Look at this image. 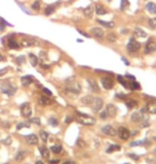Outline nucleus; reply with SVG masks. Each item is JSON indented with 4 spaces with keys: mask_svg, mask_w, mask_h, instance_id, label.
I'll return each instance as SVG.
<instances>
[{
    "mask_svg": "<svg viewBox=\"0 0 156 164\" xmlns=\"http://www.w3.org/2000/svg\"><path fill=\"white\" fill-rule=\"evenodd\" d=\"M65 88H66L68 92L76 95L81 92V85H80V83L78 81H76L75 77L68 78V80L65 81Z\"/></svg>",
    "mask_w": 156,
    "mask_h": 164,
    "instance_id": "f257e3e1",
    "label": "nucleus"
},
{
    "mask_svg": "<svg viewBox=\"0 0 156 164\" xmlns=\"http://www.w3.org/2000/svg\"><path fill=\"white\" fill-rule=\"evenodd\" d=\"M75 119H76V122L78 124L83 126H93L96 122L94 117L87 115V114H83V113H79V112H77V116H76Z\"/></svg>",
    "mask_w": 156,
    "mask_h": 164,
    "instance_id": "f03ea898",
    "label": "nucleus"
},
{
    "mask_svg": "<svg viewBox=\"0 0 156 164\" xmlns=\"http://www.w3.org/2000/svg\"><path fill=\"white\" fill-rule=\"evenodd\" d=\"M0 88H1V92H2V93H3V94H7L8 96H13V95L15 94V92L17 91V88H16L14 85L9 83V82L2 83Z\"/></svg>",
    "mask_w": 156,
    "mask_h": 164,
    "instance_id": "7ed1b4c3",
    "label": "nucleus"
},
{
    "mask_svg": "<svg viewBox=\"0 0 156 164\" xmlns=\"http://www.w3.org/2000/svg\"><path fill=\"white\" fill-rule=\"evenodd\" d=\"M126 47H127V51H128V52L135 53V52H137V51H138L139 49H140L141 45H140V43H139L138 41H136L135 39H131Z\"/></svg>",
    "mask_w": 156,
    "mask_h": 164,
    "instance_id": "20e7f679",
    "label": "nucleus"
},
{
    "mask_svg": "<svg viewBox=\"0 0 156 164\" xmlns=\"http://www.w3.org/2000/svg\"><path fill=\"white\" fill-rule=\"evenodd\" d=\"M21 115L24 116L25 118H29L31 117L32 115V109H31V105L29 102H25L21 105Z\"/></svg>",
    "mask_w": 156,
    "mask_h": 164,
    "instance_id": "39448f33",
    "label": "nucleus"
},
{
    "mask_svg": "<svg viewBox=\"0 0 156 164\" xmlns=\"http://www.w3.org/2000/svg\"><path fill=\"white\" fill-rule=\"evenodd\" d=\"M103 105H104L103 99H102V98H99V97H96V98L93 99L92 103H91V108H92L93 112L97 113V112H99L101 110H102Z\"/></svg>",
    "mask_w": 156,
    "mask_h": 164,
    "instance_id": "423d86ee",
    "label": "nucleus"
},
{
    "mask_svg": "<svg viewBox=\"0 0 156 164\" xmlns=\"http://www.w3.org/2000/svg\"><path fill=\"white\" fill-rule=\"evenodd\" d=\"M101 83H102V85H103V87L105 88V90H111L112 87H114V79L110 77H103L102 79H101Z\"/></svg>",
    "mask_w": 156,
    "mask_h": 164,
    "instance_id": "0eeeda50",
    "label": "nucleus"
},
{
    "mask_svg": "<svg viewBox=\"0 0 156 164\" xmlns=\"http://www.w3.org/2000/svg\"><path fill=\"white\" fill-rule=\"evenodd\" d=\"M102 132H103L104 134H106V135H109V136H116L118 134V131L114 129V128L111 125L104 126L103 128H102Z\"/></svg>",
    "mask_w": 156,
    "mask_h": 164,
    "instance_id": "6e6552de",
    "label": "nucleus"
},
{
    "mask_svg": "<svg viewBox=\"0 0 156 164\" xmlns=\"http://www.w3.org/2000/svg\"><path fill=\"white\" fill-rule=\"evenodd\" d=\"M118 135L120 137L121 140L123 141H126L129 139V136H131V132L128 131V129L124 128V127H120L119 130H118Z\"/></svg>",
    "mask_w": 156,
    "mask_h": 164,
    "instance_id": "1a4fd4ad",
    "label": "nucleus"
},
{
    "mask_svg": "<svg viewBox=\"0 0 156 164\" xmlns=\"http://www.w3.org/2000/svg\"><path fill=\"white\" fill-rule=\"evenodd\" d=\"M91 32V35H92L93 37H95V39H102L105 34V32L102 28H99V27H94L90 30Z\"/></svg>",
    "mask_w": 156,
    "mask_h": 164,
    "instance_id": "9d476101",
    "label": "nucleus"
},
{
    "mask_svg": "<svg viewBox=\"0 0 156 164\" xmlns=\"http://www.w3.org/2000/svg\"><path fill=\"white\" fill-rule=\"evenodd\" d=\"M156 51V43L154 41H150L146 44L144 47V53H153Z\"/></svg>",
    "mask_w": 156,
    "mask_h": 164,
    "instance_id": "9b49d317",
    "label": "nucleus"
},
{
    "mask_svg": "<svg viewBox=\"0 0 156 164\" xmlns=\"http://www.w3.org/2000/svg\"><path fill=\"white\" fill-rule=\"evenodd\" d=\"M87 82L89 84V87H90V90L93 92V93H99V84L96 82L94 79H91V78H89L87 79Z\"/></svg>",
    "mask_w": 156,
    "mask_h": 164,
    "instance_id": "f8f14e48",
    "label": "nucleus"
},
{
    "mask_svg": "<svg viewBox=\"0 0 156 164\" xmlns=\"http://www.w3.org/2000/svg\"><path fill=\"white\" fill-rule=\"evenodd\" d=\"M105 111L107 112L108 117H114V116L117 115V107L114 105H111V103H110V105H107Z\"/></svg>",
    "mask_w": 156,
    "mask_h": 164,
    "instance_id": "ddd939ff",
    "label": "nucleus"
},
{
    "mask_svg": "<svg viewBox=\"0 0 156 164\" xmlns=\"http://www.w3.org/2000/svg\"><path fill=\"white\" fill-rule=\"evenodd\" d=\"M38 44V41L36 39H21V44L19 45L21 47H30V46L36 45Z\"/></svg>",
    "mask_w": 156,
    "mask_h": 164,
    "instance_id": "4468645a",
    "label": "nucleus"
},
{
    "mask_svg": "<svg viewBox=\"0 0 156 164\" xmlns=\"http://www.w3.org/2000/svg\"><path fill=\"white\" fill-rule=\"evenodd\" d=\"M134 36H135L136 39H144L148 36V33H146L143 29L141 28H136L134 30Z\"/></svg>",
    "mask_w": 156,
    "mask_h": 164,
    "instance_id": "2eb2a0df",
    "label": "nucleus"
},
{
    "mask_svg": "<svg viewBox=\"0 0 156 164\" xmlns=\"http://www.w3.org/2000/svg\"><path fill=\"white\" fill-rule=\"evenodd\" d=\"M146 111L150 114H156V101L155 100H152V101H149L146 103Z\"/></svg>",
    "mask_w": 156,
    "mask_h": 164,
    "instance_id": "dca6fc26",
    "label": "nucleus"
},
{
    "mask_svg": "<svg viewBox=\"0 0 156 164\" xmlns=\"http://www.w3.org/2000/svg\"><path fill=\"white\" fill-rule=\"evenodd\" d=\"M26 142L29 144V145H36L39 140H38V136L36 134H29V135H26Z\"/></svg>",
    "mask_w": 156,
    "mask_h": 164,
    "instance_id": "f3484780",
    "label": "nucleus"
},
{
    "mask_svg": "<svg viewBox=\"0 0 156 164\" xmlns=\"http://www.w3.org/2000/svg\"><path fill=\"white\" fill-rule=\"evenodd\" d=\"M21 81L24 86H29L33 82V77L32 76H24V77H21Z\"/></svg>",
    "mask_w": 156,
    "mask_h": 164,
    "instance_id": "a211bd4d",
    "label": "nucleus"
},
{
    "mask_svg": "<svg viewBox=\"0 0 156 164\" xmlns=\"http://www.w3.org/2000/svg\"><path fill=\"white\" fill-rule=\"evenodd\" d=\"M39 103L41 105H49L53 103V100L49 97H47V96H42V97L40 98Z\"/></svg>",
    "mask_w": 156,
    "mask_h": 164,
    "instance_id": "6ab92c4d",
    "label": "nucleus"
},
{
    "mask_svg": "<svg viewBox=\"0 0 156 164\" xmlns=\"http://www.w3.org/2000/svg\"><path fill=\"white\" fill-rule=\"evenodd\" d=\"M8 47L10 49H18L21 47V45L16 42V39H8Z\"/></svg>",
    "mask_w": 156,
    "mask_h": 164,
    "instance_id": "aec40b11",
    "label": "nucleus"
},
{
    "mask_svg": "<svg viewBox=\"0 0 156 164\" xmlns=\"http://www.w3.org/2000/svg\"><path fill=\"white\" fill-rule=\"evenodd\" d=\"M93 12H94V7H93V5H88L87 7L83 9V14H85L86 17L91 18L93 15Z\"/></svg>",
    "mask_w": 156,
    "mask_h": 164,
    "instance_id": "412c9836",
    "label": "nucleus"
},
{
    "mask_svg": "<svg viewBox=\"0 0 156 164\" xmlns=\"http://www.w3.org/2000/svg\"><path fill=\"white\" fill-rule=\"evenodd\" d=\"M93 99H94L93 96H91V95H87V96H85V97L81 98V102L86 105H91Z\"/></svg>",
    "mask_w": 156,
    "mask_h": 164,
    "instance_id": "4be33fe9",
    "label": "nucleus"
},
{
    "mask_svg": "<svg viewBox=\"0 0 156 164\" xmlns=\"http://www.w3.org/2000/svg\"><path fill=\"white\" fill-rule=\"evenodd\" d=\"M97 22L101 24L102 26H104V27H106V28H110V29L114 28V26H116L114 21H104V20H101V19H97Z\"/></svg>",
    "mask_w": 156,
    "mask_h": 164,
    "instance_id": "5701e85b",
    "label": "nucleus"
},
{
    "mask_svg": "<svg viewBox=\"0 0 156 164\" xmlns=\"http://www.w3.org/2000/svg\"><path fill=\"white\" fill-rule=\"evenodd\" d=\"M95 12H96V14L97 15H104V14H106V9L102 5V4H96L95 5Z\"/></svg>",
    "mask_w": 156,
    "mask_h": 164,
    "instance_id": "b1692460",
    "label": "nucleus"
},
{
    "mask_svg": "<svg viewBox=\"0 0 156 164\" xmlns=\"http://www.w3.org/2000/svg\"><path fill=\"white\" fill-rule=\"evenodd\" d=\"M29 60H30V63H31L32 66H36L39 64V58L34 56L33 53H29Z\"/></svg>",
    "mask_w": 156,
    "mask_h": 164,
    "instance_id": "393cba45",
    "label": "nucleus"
},
{
    "mask_svg": "<svg viewBox=\"0 0 156 164\" xmlns=\"http://www.w3.org/2000/svg\"><path fill=\"white\" fill-rule=\"evenodd\" d=\"M126 105L128 109H134L136 107H138V101L135 99H127L126 100Z\"/></svg>",
    "mask_w": 156,
    "mask_h": 164,
    "instance_id": "a878e982",
    "label": "nucleus"
},
{
    "mask_svg": "<svg viewBox=\"0 0 156 164\" xmlns=\"http://www.w3.org/2000/svg\"><path fill=\"white\" fill-rule=\"evenodd\" d=\"M146 10L148 11L149 13H151V14H154V12H155V10H156V4L154 3V2H149V3H146Z\"/></svg>",
    "mask_w": 156,
    "mask_h": 164,
    "instance_id": "bb28decb",
    "label": "nucleus"
},
{
    "mask_svg": "<svg viewBox=\"0 0 156 164\" xmlns=\"http://www.w3.org/2000/svg\"><path fill=\"white\" fill-rule=\"evenodd\" d=\"M40 152L42 154L43 158H45V159H49V150L47 149L46 147H40Z\"/></svg>",
    "mask_w": 156,
    "mask_h": 164,
    "instance_id": "cd10ccee",
    "label": "nucleus"
},
{
    "mask_svg": "<svg viewBox=\"0 0 156 164\" xmlns=\"http://www.w3.org/2000/svg\"><path fill=\"white\" fill-rule=\"evenodd\" d=\"M128 88H131V91H136V90H140V84L137 82V81L133 80L129 82V85H128Z\"/></svg>",
    "mask_w": 156,
    "mask_h": 164,
    "instance_id": "c85d7f7f",
    "label": "nucleus"
},
{
    "mask_svg": "<svg viewBox=\"0 0 156 164\" xmlns=\"http://www.w3.org/2000/svg\"><path fill=\"white\" fill-rule=\"evenodd\" d=\"M55 9H56V5H55V4H50V5L46 7V9H45V15H46V16L51 15L53 12H55Z\"/></svg>",
    "mask_w": 156,
    "mask_h": 164,
    "instance_id": "c756f323",
    "label": "nucleus"
},
{
    "mask_svg": "<svg viewBox=\"0 0 156 164\" xmlns=\"http://www.w3.org/2000/svg\"><path fill=\"white\" fill-rule=\"evenodd\" d=\"M117 80L119 81V82H120V84H121V85H123V86H124L125 88H128V84H127V81L125 80L124 78L122 77V76H121V75H118V76H117Z\"/></svg>",
    "mask_w": 156,
    "mask_h": 164,
    "instance_id": "7c9ffc66",
    "label": "nucleus"
},
{
    "mask_svg": "<svg viewBox=\"0 0 156 164\" xmlns=\"http://www.w3.org/2000/svg\"><path fill=\"white\" fill-rule=\"evenodd\" d=\"M121 149V146L120 145H111V146L108 147V149L106 150L108 154H111V152H114V151H119Z\"/></svg>",
    "mask_w": 156,
    "mask_h": 164,
    "instance_id": "2f4dec72",
    "label": "nucleus"
},
{
    "mask_svg": "<svg viewBox=\"0 0 156 164\" xmlns=\"http://www.w3.org/2000/svg\"><path fill=\"white\" fill-rule=\"evenodd\" d=\"M51 151H53V154H60L61 151H62V146L61 145H55V146H51Z\"/></svg>",
    "mask_w": 156,
    "mask_h": 164,
    "instance_id": "473e14b6",
    "label": "nucleus"
},
{
    "mask_svg": "<svg viewBox=\"0 0 156 164\" xmlns=\"http://www.w3.org/2000/svg\"><path fill=\"white\" fill-rule=\"evenodd\" d=\"M40 137L42 139L43 142H47V140H48V133L46 131H44V130H41L40 131Z\"/></svg>",
    "mask_w": 156,
    "mask_h": 164,
    "instance_id": "72a5a7b5",
    "label": "nucleus"
},
{
    "mask_svg": "<svg viewBox=\"0 0 156 164\" xmlns=\"http://www.w3.org/2000/svg\"><path fill=\"white\" fill-rule=\"evenodd\" d=\"M24 158H25V152L24 151H18L16 156H15V161L19 162V161L24 160Z\"/></svg>",
    "mask_w": 156,
    "mask_h": 164,
    "instance_id": "f704fd0d",
    "label": "nucleus"
},
{
    "mask_svg": "<svg viewBox=\"0 0 156 164\" xmlns=\"http://www.w3.org/2000/svg\"><path fill=\"white\" fill-rule=\"evenodd\" d=\"M107 39H108V42L110 43H114L118 39V37L114 33H109V34L107 35Z\"/></svg>",
    "mask_w": 156,
    "mask_h": 164,
    "instance_id": "c9c22d12",
    "label": "nucleus"
},
{
    "mask_svg": "<svg viewBox=\"0 0 156 164\" xmlns=\"http://www.w3.org/2000/svg\"><path fill=\"white\" fill-rule=\"evenodd\" d=\"M30 127V124L29 122H19L17 126H16V129L21 130V128H29Z\"/></svg>",
    "mask_w": 156,
    "mask_h": 164,
    "instance_id": "e433bc0d",
    "label": "nucleus"
},
{
    "mask_svg": "<svg viewBox=\"0 0 156 164\" xmlns=\"http://www.w3.org/2000/svg\"><path fill=\"white\" fill-rule=\"evenodd\" d=\"M127 7H129V2L128 0H121V10H125Z\"/></svg>",
    "mask_w": 156,
    "mask_h": 164,
    "instance_id": "4c0bfd02",
    "label": "nucleus"
},
{
    "mask_svg": "<svg viewBox=\"0 0 156 164\" xmlns=\"http://www.w3.org/2000/svg\"><path fill=\"white\" fill-rule=\"evenodd\" d=\"M48 122H49L50 126H53V127H57L58 124H59V122H58V119H57V118H55V117H50Z\"/></svg>",
    "mask_w": 156,
    "mask_h": 164,
    "instance_id": "58836bf2",
    "label": "nucleus"
},
{
    "mask_svg": "<svg viewBox=\"0 0 156 164\" xmlns=\"http://www.w3.org/2000/svg\"><path fill=\"white\" fill-rule=\"evenodd\" d=\"M29 122L30 124H36V125H41V120H40L39 117H32V118L29 119Z\"/></svg>",
    "mask_w": 156,
    "mask_h": 164,
    "instance_id": "ea45409f",
    "label": "nucleus"
},
{
    "mask_svg": "<svg viewBox=\"0 0 156 164\" xmlns=\"http://www.w3.org/2000/svg\"><path fill=\"white\" fill-rule=\"evenodd\" d=\"M149 26H150V28L156 29V18H151V19H149Z\"/></svg>",
    "mask_w": 156,
    "mask_h": 164,
    "instance_id": "a19ab883",
    "label": "nucleus"
},
{
    "mask_svg": "<svg viewBox=\"0 0 156 164\" xmlns=\"http://www.w3.org/2000/svg\"><path fill=\"white\" fill-rule=\"evenodd\" d=\"M31 9L32 10H34V11H38V10H40V1H34L33 3H32V5H31Z\"/></svg>",
    "mask_w": 156,
    "mask_h": 164,
    "instance_id": "79ce46f5",
    "label": "nucleus"
},
{
    "mask_svg": "<svg viewBox=\"0 0 156 164\" xmlns=\"http://www.w3.org/2000/svg\"><path fill=\"white\" fill-rule=\"evenodd\" d=\"M2 143H3L4 145H11V143H12V139H11L10 136H8L7 139H4V140L2 141Z\"/></svg>",
    "mask_w": 156,
    "mask_h": 164,
    "instance_id": "37998d69",
    "label": "nucleus"
},
{
    "mask_svg": "<svg viewBox=\"0 0 156 164\" xmlns=\"http://www.w3.org/2000/svg\"><path fill=\"white\" fill-rule=\"evenodd\" d=\"M144 141H137V142H133L131 143V146H139V145H143Z\"/></svg>",
    "mask_w": 156,
    "mask_h": 164,
    "instance_id": "c03bdc74",
    "label": "nucleus"
},
{
    "mask_svg": "<svg viewBox=\"0 0 156 164\" xmlns=\"http://www.w3.org/2000/svg\"><path fill=\"white\" fill-rule=\"evenodd\" d=\"M43 93L45 95H47V96H51V95H53V93H51L48 88H46V87H43Z\"/></svg>",
    "mask_w": 156,
    "mask_h": 164,
    "instance_id": "a18cd8bd",
    "label": "nucleus"
},
{
    "mask_svg": "<svg viewBox=\"0 0 156 164\" xmlns=\"http://www.w3.org/2000/svg\"><path fill=\"white\" fill-rule=\"evenodd\" d=\"M16 61H17V63H18V64H21V63H24V62H25V56H18V58H17V60H16Z\"/></svg>",
    "mask_w": 156,
    "mask_h": 164,
    "instance_id": "49530a36",
    "label": "nucleus"
},
{
    "mask_svg": "<svg viewBox=\"0 0 156 164\" xmlns=\"http://www.w3.org/2000/svg\"><path fill=\"white\" fill-rule=\"evenodd\" d=\"M99 117L102 119H105V118H107L108 117V114H107V112L106 111H103L102 113H101V115H99Z\"/></svg>",
    "mask_w": 156,
    "mask_h": 164,
    "instance_id": "de8ad7c7",
    "label": "nucleus"
},
{
    "mask_svg": "<svg viewBox=\"0 0 156 164\" xmlns=\"http://www.w3.org/2000/svg\"><path fill=\"white\" fill-rule=\"evenodd\" d=\"M8 70H9V68H8V67L0 69V77H1V76H3V75H5V73H8Z\"/></svg>",
    "mask_w": 156,
    "mask_h": 164,
    "instance_id": "09e8293b",
    "label": "nucleus"
},
{
    "mask_svg": "<svg viewBox=\"0 0 156 164\" xmlns=\"http://www.w3.org/2000/svg\"><path fill=\"white\" fill-rule=\"evenodd\" d=\"M40 59H41V60L46 59V53L44 52V51H41V53H40Z\"/></svg>",
    "mask_w": 156,
    "mask_h": 164,
    "instance_id": "8fccbe9b",
    "label": "nucleus"
},
{
    "mask_svg": "<svg viewBox=\"0 0 156 164\" xmlns=\"http://www.w3.org/2000/svg\"><path fill=\"white\" fill-rule=\"evenodd\" d=\"M78 33H80V34H82L83 36H86V37H89L90 36V34H88V33H86L85 31H82V30H78Z\"/></svg>",
    "mask_w": 156,
    "mask_h": 164,
    "instance_id": "3c124183",
    "label": "nucleus"
},
{
    "mask_svg": "<svg viewBox=\"0 0 156 164\" xmlns=\"http://www.w3.org/2000/svg\"><path fill=\"white\" fill-rule=\"evenodd\" d=\"M41 67H42V68H44V69H48V68H49V65L44 64V63H41Z\"/></svg>",
    "mask_w": 156,
    "mask_h": 164,
    "instance_id": "603ef678",
    "label": "nucleus"
},
{
    "mask_svg": "<svg viewBox=\"0 0 156 164\" xmlns=\"http://www.w3.org/2000/svg\"><path fill=\"white\" fill-rule=\"evenodd\" d=\"M125 77L127 78V79H129V80H135V77L134 76H131V75H129V73H126V76Z\"/></svg>",
    "mask_w": 156,
    "mask_h": 164,
    "instance_id": "864d4df0",
    "label": "nucleus"
},
{
    "mask_svg": "<svg viewBox=\"0 0 156 164\" xmlns=\"http://www.w3.org/2000/svg\"><path fill=\"white\" fill-rule=\"evenodd\" d=\"M77 145H78V146L85 147V143L82 142V140H78V142H77Z\"/></svg>",
    "mask_w": 156,
    "mask_h": 164,
    "instance_id": "5fc2aeb1",
    "label": "nucleus"
},
{
    "mask_svg": "<svg viewBox=\"0 0 156 164\" xmlns=\"http://www.w3.org/2000/svg\"><path fill=\"white\" fill-rule=\"evenodd\" d=\"M121 60H122V61H123V62L125 63V65H127V66H128V65H129V62H128L127 60L125 59L124 56H122V59H121Z\"/></svg>",
    "mask_w": 156,
    "mask_h": 164,
    "instance_id": "6e6d98bb",
    "label": "nucleus"
},
{
    "mask_svg": "<svg viewBox=\"0 0 156 164\" xmlns=\"http://www.w3.org/2000/svg\"><path fill=\"white\" fill-rule=\"evenodd\" d=\"M129 157L133 158V159H134L135 161H138V159H139L138 156H136V154H129Z\"/></svg>",
    "mask_w": 156,
    "mask_h": 164,
    "instance_id": "4d7b16f0",
    "label": "nucleus"
},
{
    "mask_svg": "<svg viewBox=\"0 0 156 164\" xmlns=\"http://www.w3.org/2000/svg\"><path fill=\"white\" fill-rule=\"evenodd\" d=\"M62 164H76V163L73 162V161H66V162H63Z\"/></svg>",
    "mask_w": 156,
    "mask_h": 164,
    "instance_id": "13d9d810",
    "label": "nucleus"
},
{
    "mask_svg": "<svg viewBox=\"0 0 156 164\" xmlns=\"http://www.w3.org/2000/svg\"><path fill=\"white\" fill-rule=\"evenodd\" d=\"M72 120H73V118H72L71 116H68V118H66V122H71Z\"/></svg>",
    "mask_w": 156,
    "mask_h": 164,
    "instance_id": "bf43d9fd",
    "label": "nucleus"
},
{
    "mask_svg": "<svg viewBox=\"0 0 156 164\" xmlns=\"http://www.w3.org/2000/svg\"><path fill=\"white\" fill-rule=\"evenodd\" d=\"M4 29V24H0V31H2Z\"/></svg>",
    "mask_w": 156,
    "mask_h": 164,
    "instance_id": "052dcab7",
    "label": "nucleus"
},
{
    "mask_svg": "<svg viewBox=\"0 0 156 164\" xmlns=\"http://www.w3.org/2000/svg\"><path fill=\"white\" fill-rule=\"evenodd\" d=\"M58 162H59V161H58V160H51V161H50V163H53V164L58 163Z\"/></svg>",
    "mask_w": 156,
    "mask_h": 164,
    "instance_id": "680f3d73",
    "label": "nucleus"
},
{
    "mask_svg": "<svg viewBox=\"0 0 156 164\" xmlns=\"http://www.w3.org/2000/svg\"><path fill=\"white\" fill-rule=\"evenodd\" d=\"M3 60H4V56L0 54V62H1V61H3Z\"/></svg>",
    "mask_w": 156,
    "mask_h": 164,
    "instance_id": "e2e57ef3",
    "label": "nucleus"
},
{
    "mask_svg": "<svg viewBox=\"0 0 156 164\" xmlns=\"http://www.w3.org/2000/svg\"><path fill=\"white\" fill-rule=\"evenodd\" d=\"M36 164H44V163H43L42 161H36Z\"/></svg>",
    "mask_w": 156,
    "mask_h": 164,
    "instance_id": "0e129e2a",
    "label": "nucleus"
},
{
    "mask_svg": "<svg viewBox=\"0 0 156 164\" xmlns=\"http://www.w3.org/2000/svg\"><path fill=\"white\" fill-rule=\"evenodd\" d=\"M77 42H78V43H82L83 41H82L81 39H77Z\"/></svg>",
    "mask_w": 156,
    "mask_h": 164,
    "instance_id": "69168bd1",
    "label": "nucleus"
},
{
    "mask_svg": "<svg viewBox=\"0 0 156 164\" xmlns=\"http://www.w3.org/2000/svg\"><path fill=\"white\" fill-rule=\"evenodd\" d=\"M3 164H10V163H3Z\"/></svg>",
    "mask_w": 156,
    "mask_h": 164,
    "instance_id": "338daca9",
    "label": "nucleus"
}]
</instances>
